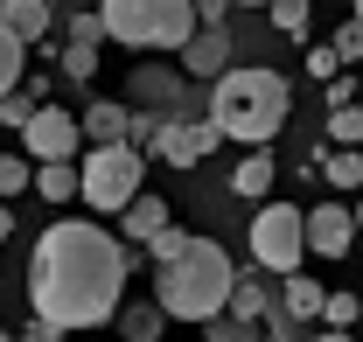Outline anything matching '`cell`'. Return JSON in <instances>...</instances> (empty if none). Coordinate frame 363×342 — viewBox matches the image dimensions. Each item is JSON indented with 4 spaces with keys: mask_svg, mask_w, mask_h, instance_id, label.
<instances>
[{
    "mask_svg": "<svg viewBox=\"0 0 363 342\" xmlns=\"http://www.w3.org/2000/svg\"><path fill=\"white\" fill-rule=\"evenodd\" d=\"M14 342H63L56 329H43V321H28V329H14Z\"/></svg>",
    "mask_w": 363,
    "mask_h": 342,
    "instance_id": "32",
    "label": "cell"
},
{
    "mask_svg": "<svg viewBox=\"0 0 363 342\" xmlns=\"http://www.w3.org/2000/svg\"><path fill=\"white\" fill-rule=\"evenodd\" d=\"M182 70H161V63H140L133 70V112H147V119H175L182 112Z\"/></svg>",
    "mask_w": 363,
    "mask_h": 342,
    "instance_id": "11",
    "label": "cell"
},
{
    "mask_svg": "<svg viewBox=\"0 0 363 342\" xmlns=\"http://www.w3.org/2000/svg\"><path fill=\"white\" fill-rule=\"evenodd\" d=\"M224 70H230V21H196V35L182 43V77L217 84Z\"/></svg>",
    "mask_w": 363,
    "mask_h": 342,
    "instance_id": "9",
    "label": "cell"
},
{
    "mask_svg": "<svg viewBox=\"0 0 363 342\" xmlns=\"http://www.w3.org/2000/svg\"><path fill=\"white\" fill-rule=\"evenodd\" d=\"M272 307H279V300L266 294V272H252V280H238V287H230V307H224V314H238V321H252V329H259Z\"/></svg>",
    "mask_w": 363,
    "mask_h": 342,
    "instance_id": "18",
    "label": "cell"
},
{
    "mask_svg": "<svg viewBox=\"0 0 363 342\" xmlns=\"http://www.w3.org/2000/svg\"><path fill=\"white\" fill-rule=\"evenodd\" d=\"M301 70H308L315 84H328V77H342V63H335V49H328V43H308V56H301Z\"/></svg>",
    "mask_w": 363,
    "mask_h": 342,
    "instance_id": "29",
    "label": "cell"
},
{
    "mask_svg": "<svg viewBox=\"0 0 363 342\" xmlns=\"http://www.w3.org/2000/svg\"><path fill=\"white\" fill-rule=\"evenodd\" d=\"M154 154H161L168 168H196V161L217 154V126L196 119V112H175V119H161V133H154Z\"/></svg>",
    "mask_w": 363,
    "mask_h": 342,
    "instance_id": "8",
    "label": "cell"
},
{
    "mask_svg": "<svg viewBox=\"0 0 363 342\" xmlns=\"http://www.w3.org/2000/svg\"><path fill=\"white\" fill-rule=\"evenodd\" d=\"M328 140L350 154V147H363V105H350V112H328Z\"/></svg>",
    "mask_w": 363,
    "mask_h": 342,
    "instance_id": "26",
    "label": "cell"
},
{
    "mask_svg": "<svg viewBox=\"0 0 363 342\" xmlns=\"http://www.w3.org/2000/svg\"><path fill=\"white\" fill-rule=\"evenodd\" d=\"M315 161H321V175H328L335 189H363V147H350V154L328 147V154H315Z\"/></svg>",
    "mask_w": 363,
    "mask_h": 342,
    "instance_id": "20",
    "label": "cell"
},
{
    "mask_svg": "<svg viewBox=\"0 0 363 342\" xmlns=\"http://www.w3.org/2000/svg\"><path fill=\"white\" fill-rule=\"evenodd\" d=\"M266 14H272L279 35H308V14H315V7H308V0H272Z\"/></svg>",
    "mask_w": 363,
    "mask_h": 342,
    "instance_id": "27",
    "label": "cell"
},
{
    "mask_svg": "<svg viewBox=\"0 0 363 342\" xmlns=\"http://www.w3.org/2000/svg\"><path fill=\"white\" fill-rule=\"evenodd\" d=\"M357 314H363L357 294H328V300H321V329H335V336H350V329H357Z\"/></svg>",
    "mask_w": 363,
    "mask_h": 342,
    "instance_id": "22",
    "label": "cell"
},
{
    "mask_svg": "<svg viewBox=\"0 0 363 342\" xmlns=\"http://www.w3.org/2000/svg\"><path fill=\"white\" fill-rule=\"evenodd\" d=\"M63 35H70L77 49H98V43H105V21H98V7H84V14H70V7H63Z\"/></svg>",
    "mask_w": 363,
    "mask_h": 342,
    "instance_id": "23",
    "label": "cell"
},
{
    "mask_svg": "<svg viewBox=\"0 0 363 342\" xmlns=\"http://www.w3.org/2000/svg\"><path fill=\"white\" fill-rule=\"evenodd\" d=\"M77 154H84L77 112H63V105H35V119L21 126V161H28V168H56V161H77Z\"/></svg>",
    "mask_w": 363,
    "mask_h": 342,
    "instance_id": "7",
    "label": "cell"
},
{
    "mask_svg": "<svg viewBox=\"0 0 363 342\" xmlns=\"http://www.w3.org/2000/svg\"><path fill=\"white\" fill-rule=\"evenodd\" d=\"M350 224H357V238H363V203H357V210H350Z\"/></svg>",
    "mask_w": 363,
    "mask_h": 342,
    "instance_id": "35",
    "label": "cell"
},
{
    "mask_svg": "<svg viewBox=\"0 0 363 342\" xmlns=\"http://www.w3.org/2000/svg\"><path fill=\"white\" fill-rule=\"evenodd\" d=\"M56 63H63V77H70V84H91V77H98V49L63 43V49H56Z\"/></svg>",
    "mask_w": 363,
    "mask_h": 342,
    "instance_id": "25",
    "label": "cell"
},
{
    "mask_svg": "<svg viewBox=\"0 0 363 342\" xmlns=\"http://www.w3.org/2000/svg\"><path fill=\"white\" fill-rule=\"evenodd\" d=\"M308 342H357V336H335V329H321V336H308Z\"/></svg>",
    "mask_w": 363,
    "mask_h": 342,
    "instance_id": "34",
    "label": "cell"
},
{
    "mask_svg": "<svg viewBox=\"0 0 363 342\" xmlns=\"http://www.w3.org/2000/svg\"><path fill=\"white\" fill-rule=\"evenodd\" d=\"M0 342H14V329H0Z\"/></svg>",
    "mask_w": 363,
    "mask_h": 342,
    "instance_id": "37",
    "label": "cell"
},
{
    "mask_svg": "<svg viewBox=\"0 0 363 342\" xmlns=\"http://www.w3.org/2000/svg\"><path fill=\"white\" fill-rule=\"evenodd\" d=\"M133 265H140V252H126L105 224L56 216L43 238H35V252H28V307H35V321L56 329V336L105 329L126 307Z\"/></svg>",
    "mask_w": 363,
    "mask_h": 342,
    "instance_id": "1",
    "label": "cell"
},
{
    "mask_svg": "<svg viewBox=\"0 0 363 342\" xmlns=\"http://www.w3.org/2000/svg\"><path fill=\"white\" fill-rule=\"evenodd\" d=\"M245 238H252L259 272H272V280H294L308 265V231H301V210L294 203H259V216H252Z\"/></svg>",
    "mask_w": 363,
    "mask_h": 342,
    "instance_id": "6",
    "label": "cell"
},
{
    "mask_svg": "<svg viewBox=\"0 0 363 342\" xmlns=\"http://www.w3.org/2000/svg\"><path fill=\"white\" fill-rule=\"evenodd\" d=\"M28 182H35V168H28L21 154H0V203H14V196H28Z\"/></svg>",
    "mask_w": 363,
    "mask_h": 342,
    "instance_id": "24",
    "label": "cell"
},
{
    "mask_svg": "<svg viewBox=\"0 0 363 342\" xmlns=\"http://www.w3.org/2000/svg\"><path fill=\"white\" fill-rule=\"evenodd\" d=\"M321 300H328V287L308 280V272L279 280V314H286V321H321Z\"/></svg>",
    "mask_w": 363,
    "mask_h": 342,
    "instance_id": "15",
    "label": "cell"
},
{
    "mask_svg": "<svg viewBox=\"0 0 363 342\" xmlns=\"http://www.w3.org/2000/svg\"><path fill=\"white\" fill-rule=\"evenodd\" d=\"M0 238H14V210L7 203H0Z\"/></svg>",
    "mask_w": 363,
    "mask_h": 342,
    "instance_id": "33",
    "label": "cell"
},
{
    "mask_svg": "<svg viewBox=\"0 0 363 342\" xmlns=\"http://www.w3.org/2000/svg\"><path fill=\"white\" fill-rule=\"evenodd\" d=\"M21 77H28V49L0 28V98H7V91H21Z\"/></svg>",
    "mask_w": 363,
    "mask_h": 342,
    "instance_id": "21",
    "label": "cell"
},
{
    "mask_svg": "<svg viewBox=\"0 0 363 342\" xmlns=\"http://www.w3.org/2000/svg\"><path fill=\"white\" fill-rule=\"evenodd\" d=\"M321 98H328V112H350V105H357V77H328Z\"/></svg>",
    "mask_w": 363,
    "mask_h": 342,
    "instance_id": "31",
    "label": "cell"
},
{
    "mask_svg": "<svg viewBox=\"0 0 363 342\" xmlns=\"http://www.w3.org/2000/svg\"><path fill=\"white\" fill-rule=\"evenodd\" d=\"M126 126H133V105H119V98H91L77 112L84 147H126Z\"/></svg>",
    "mask_w": 363,
    "mask_h": 342,
    "instance_id": "13",
    "label": "cell"
},
{
    "mask_svg": "<svg viewBox=\"0 0 363 342\" xmlns=\"http://www.w3.org/2000/svg\"><path fill=\"white\" fill-rule=\"evenodd\" d=\"M161 231H168V203H161V196H147V189H140L133 203H126V210H119V238H140V245H154V238H161Z\"/></svg>",
    "mask_w": 363,
    "mask_h": 342,
    "instance_id": "14",
    "label": "cell"
},
{
    "mask_svg": "<svg viewBox=\"0 0 363 342\" xmlns=\"http://www.w3.org/2000/svg\"><path fill=\"white\" fill-rule=\"evenodd\" d=\"M272 182H279V161H272V147H266V154H245V161H238V175H230V189H238L245 203H266Z\"/></svg>",
    "mask_w": 363,
    "mask_h": 342,
    "instance_id": "17",
    "label": "cell"
},
{
    "mask_svg": "<svg viewBox=\"0 0 363 342\" xmlns=\"http://www.w3.org/2000/svg\"><path fill=\"white\" fill-rule=\"evenodd\" d=\"M98 21H105V43H126L140 56H161V49L182 56V43L196 35V0H105Z\"/></svg>",
    "mask_w": 363,
    "mask_h": 342,
    "instance_id": "4",
    "label": "cell"
},
{
    "mask_svg": "<svg viewBox=\"0 0 363 342\" xmlns=\"http://www.w3.org/2000/svg\"><path fill=\"white\" fill-rule=\"evenodd\" d=\"M203 342H266L252 321H238V314H217V321H203Z\"/></svg>",
    "mask_w": 363,
    "mask_h": 342,
    "instance_id": "28",
    "label": "cell"
},
{
    "mask_svg": "<svg viewBox=\"0 0 363 342\" xmlns=\"http://www.w3.org/2000/svg\"><path fill=\"white\" fill-rule=\"evenodd\" d=\"M63 21V7L56 0H0V28L14 35V43L28 49V43H49V28Z\"/></svg>",
    "mask_w": 363,
    "mask_h": 342,
    "instance_id": "12",
    "label": "cell"
},
{
    "mask_svg": "<svg viewBox=\"0 0 363 342\" xmlns=\"http://www.w3.org/2000/svg\"><path fill=\"white\" fill-rule=\"evenodd\" d=\"M28 189H43V203H77V161H56V168H35Z\"/></svg>",
    "mask_w": 363,
    "mask_h": 342,
    "instance_id": "19",
    "label": "cell"
},
{
    "mask_svg": "<svg viewBox=\"0 0 363 342\" xmlns=\"http://www.w3.org/2000/svg\"><path fill=\"white\" fill-rule=\"evenodd\" d=\"M301 231H308V252H321V258H350V245H357V224H350L342 203L301 210Z\"/></svg>",
    "mask_w": 363,
    "mask_h": 342,
    "instance_id": "10",
    "label": "cell"
},
{
    "mask_svg": "<svg viewBox=\"0 0 363 342\" xmlns=\"http://www.w3.org/2000/svg\"><path fill=\"white\" fill-rule=\"evenodd\" d=\"M286 119H294V84H286L272 63L224 70V77L210 84V126H217V140H245L252 154H266Z\"/></svg>",
    "mask_w": 363,
    "mask_h": 342,
    "instance_id": "3",
    "label": "cell"
},
{
    "mask_svg": "<svg viewBox=\"0 0 363 342\" xmlns=\"http://www.w3.org/2000/svg\"><path fill=\"white\" fill-rule=\"evenodd\" d=\"M112 321H119V336H126V342H161V336H168V314H161L154 300H126Z\"/></svg>",
    "mask_w": 363,
    "mask_h": 342,
    "instance_id": "16",
    "label": "cell"
},
{
    "mask_svg": "<svg viewBox=\"0 0 363 342\" xmlns=\"http://www.w3.org/2000/svg\"><path fill=\"white\" fill-rule=\"evenodd\" d=\"M140 175H147V161H140L133 147H84V161H77V203L91 210V224L126 210L140 189H147Z\"/></svg>",
    "mask_w": 363,
    "mask_h": 342,
    "instance_id": "5",
    "label": "cell"
},
{
    "mask_svg": "<svg viewBox=\"0 0 363 342\" xmlns=\"http://www.w3.org/2000/svg\"><path fill=\"white\" fill-rule=\"evenodd\" d=\"M328 49H335V63H363V28H357V21H342Z\"/></svg>",
    "mask_w": 363,
    "mask_h": 342,
    "instance_id": "30",
    "label": "cell"
},
{
    "mask_svg": "<svg viewBox=\"0 0 363 342\" xmlns=\"http://www.w3.org/2000/svg\"><path fill=\"white\" fill-rule=\"evenodd\" d=\"M350 21H357V28H363V0H357V7H350Z\"/></svg>",
    "mask_w": 363,
    "mask_h": 342,
    "instance_id": "36",
    "label": "cell"
},
{
    "mask_svg": "<svg viewBox=\"0 0 363 342\" xmlns=\"http://www.w3.org/2000/svg\"><path fill=\"white\" fill-rule=\"evenodd\" d=\"M147 258H154V307L168 314V321H217L230 307V287H238V265H230V252L217 245V238H196V231H161L154 245H147Z\"/></svg>",
    "mask_w": 363,
    "mask_h": 342,
    "instance_id": "2",
    "label": "cell"
}]
</instances>
